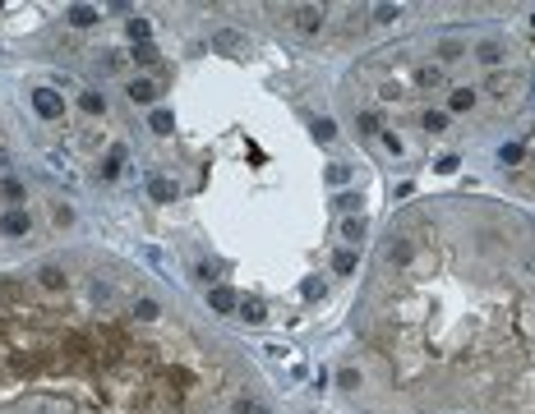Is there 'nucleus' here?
Returning <instances> with one entry per match:
<instances>
[{"mask_svg": "<svg viewBox=\"0 0 535 414\" xmlns=\"http://www.w3.org/2000/svg\"><path fill=\"white\" fill-rule=\"evenodd\" d=\"M286 23L296 28L300 37H318V33H323V9H314V5H296V9H286Z\"/></svg>", "mask_w": 535, "mask_h": 414, "instance_id": "1", "label": "nucleus"}, {"mask_svg": "<svg viewBox=\"0 0 535 414\" xmlns=\"http://www.w3.org/2000/svg\"><path fill=\"white\" fill-rule=\"evenodd\" d=\"M33 106H37V115H46V120H56V115H65V102L51 92V87H37L33 92Z\"/></svg>", "mask_w": 535, "mask_h": 414, "instance_id": "2", "label": "nucleus"}, {"mask_svg": "<svg viewBox=\"0 0 535 414\" xmlns=\"http://www.w3.org/2000/svg\"><path fill=\"white\" fill-rule=\"evenodd\" d=\"M148 189H152V198H157V203H171V198H176V184H171L167 175H157V171L148 175Z\"/></svg>", "mask_w": 535, "mask_h": 414, "instance_id": "3", "label": "nucleus"}, {"mask_svg": "<svg viewBox=\"0 0 535 414\" xmlns=\"http://www.w3.org/2000/svg\"><path fill=\"white\" fill-rule=\"evenodd\" d=\"M0 230H5V235H28V230H33V221H28L24 212H5V216H0Z\"/></svg>", "mask_w": 535, "mask_h": 414, "instance_id": "4", "label": "nucleus"}, {"mask_svg": "<svg viewBox=\"0 0 535 414\" xmlns=\"http://www.w3.org/2000/svg\"><path fill=\"white\" fill-rule=\"evenodd\" d=\"M130 97H134V102H143V106L157 102V83H152V78H134V83H130Z\"/></svg>", "mask_w": 535, "mask_h": 414, "instance_id": "5", "label": "nucleus"}, {"mask_svg": "<svg viewBox=\"0 0 535 414\" xmlns=\"http://www.w3.org/2000/svg\"><path fill=\"white\" fill-rule=\"evenodd\" d=\"M208 304H212L217 313H231V309H236V294H231L227 285H212V290H208Z\"/></svg>", "mask_w": 535, "mask_h": 414, "instance_id": "6", "label": "nucleus"}, {"mask_svg": "<svg viewBox=\"0 0 535 414\" xmlns=\"http://www.w3.org/2000/svg\"><path fill=\"white\" fill-rule=\"evenodd\" d=\"M134 318H139V322H157L162 318L157 299H139V304H134Z\"/></svg>", "mask_w": 535, "mask_h": 414, "instance_id": "7", "label": "nucleus"}, {"mask_svg": "<svg viewBox=\"0 0 535 414\" xmlns=\"http://www.w3.org/2000/svg\"><path fill=\"white\" fill-rule=\"evenodd\" d=\"M70 23H74V28L97 23V9H93V5H74V9H70Z\"/></svg>", "mask_w": 535, "mask_h": 414, "instance_id": "8", "label": "nucleus"}, {"mask_svg": "<svg viewBox=\"0 0 535 414\" xmlns=\"http://www.w3.org/2000/svg\"><path fill=\"white\" fill-rule=\"evenodd\" d=\"M37 281H42L46 290H61V285H65V272H61V267H42V272H37Z\"/></svg>", "mask_w": 535, "mask_h": 414, "instance_id": "9", "label": "nucleus"}, {"mask_svg": "<svg viewBox=\"0 0 535 414\" xmlns=\"http://www.w3.org/2000/svg\"><path fill=\"white\" fill-rule=\"evenodd\" d=\"M240 318H245V322H264L268 313H264V304H259V299H245V304H240Z\"/></svg>", "mask_w": 535, "mask_h": 414, "instance_id": "10", "label": "nucleus"}, {"mask_svg": "<svg viewBox=\"0 0 535 414\" xmlns=\"http://www.w3.org/2000/svg\"><path fill=\"white\" fill-rule=\"evenodd\" d=\"M134 65H143V69H148V65H157V46H148V42H143L139 51H134Z\"/></svg>", "mask_w": 535, "mask_h": 414, "instance_id": "11", "label": "nucleus"}, {"mask_svg": "<svg viewBox=\"0 0 535 414\" xmlns=\"http://www.w3.org/2000/svg\"><path fill=\"white\" fill-rule=\"evenodd\" d=\"M79 106H83L88 115H97V111H102V97H97V92H83V97H79Z\"/></svg>", "mask_w": 535, "mask_h": 414, "instance_id": "12", "label": "nucleus"}, {"mask_svg": "<svg viewBox=\"0 0 535 414\" xmlns=\"http://www.w3.org/2000/svg\"><path fill=\"white\" fill-rule=\"evenodd\" d=\"M152 129H157V134H171V115L157 111V115H152Z\"/></svg>", "mask_w": 535, "mask_h": 414, "instance_id": "13", "label": "nucleus"}, {"mask_svg": "<svg viewBox=\"0 0 535 414\" xmlns=\"http://www.w3.org/2000/svg\"><path fill=\"white\" fill-rule=\"evenodd\" d=\"M130 37H134V42H139V37H148V23H143V18H130Z\"/></svg>", "mask_w": 535, "mask_h": 414, "instance_id": "14", "label": "nucleus"}]
</instances>
